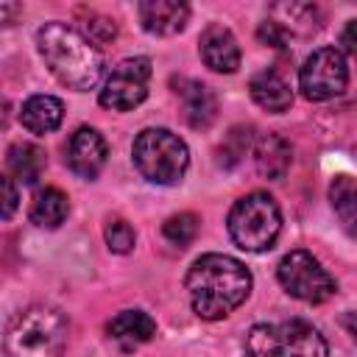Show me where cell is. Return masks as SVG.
<instances>
[{"label": "cell", "mask_w": 357, "mask_h": 357, "mask_svg": "<svg viewBox=\"0 0 357 357\" xmlns=\"http://www.w3.org/2000/svg\"><path fill=\"white\" fill-rule=\"evenodd\" d=\"M187 293L192 312L204 321L231 315L251 296L248 268L229 254H204L187 271Z\"/></svg>", "instance_id": "cell-1"}, {"label": "cell", "mask_w": 357, "mask_h": 357, "mask_svg": "<svg viewBox=\"0 0 357 357\" xmlns=\"http://www.w3.org/2000/svg\"><path fill=\"white\" fill-rule=\"evenodd\" d=\"M36 47H39V56L45 59L47 70L67 89L86 92L103 75V56H100V50L92 42H86L67 22H59V20L45 22L36 31Z\"/></svg>", "instance_id": "cell-2"}, {"label": "cell", "mask_w": 357, "mask_h": 357, "mask_svg": "<svg viewBox=\"0 0 357 357\" xmlns=\"http://www.w3.org/2000/svg\"><path fill=\"white\" fill-rule=\"evenodd\" d=\"M70 340V321L50 304H33L17 312L3 335L6 357H61Z\"/></svg>", "instance_id": "cell-3"}, {"label": "cell", "mask_w": 357, "mask_h": 357, "mask_svg": "<svg viewBox=\"0 0 357 357\" xmlns=\"http://www.w3.org/2000/svg\"><path fill=\"white\" fill-rule=\"evenodd\" d=\"M245 357H329V343L307 321L257 324L245 335Z\"/></svg>", "instance_id": "cell-4"}, {"label": "cell", "mask_w": 357, "mask_h": 357, "mask_svg": "<svg viewBox=\"0 0 357 357\" xmlns=\"http://www.w3.org/2000/svg\"><path fill=\"white\" fill-rule=\"evenodd\" d=\"M131 159L153 184H178L190 167L187 142L167 128H142L131 145Z\"/></svg>", "instance_id": "cell-5"}, {"label": "cell", "mask_w": 357, "mask_h": 357, "mask_svg": "<svg viewBox=\"0 0 357 357\" xmlns=\"http://www.w3.org/2000/svg\"><path fill=\"white\" fill-rule=\"evenodd\" d=\"M226 223L237 248L268 251L282 231V212L268 192H248L234 201Z\"/></svg>", "instance_id": "cell-6"}, {"label": "cell", "mask_w": 357, "mask_h": 357, "mask_svg": "<svg viewBox=\"0 0 357 357\" xmlns=\"http://www.w3.org/2000/svg\"><path fill=\"white\" fill-rule=\"evenodd\" d=\"M276 276H279V284L284 287L287 296L307 301V304H321V301L332 298L337 290L332 273L304 248L284 254L279 268H276Z\"/></svg>", "instance_id": "cell-7"}, {"label": "cell", "mask_w": 357, "mask_h": 357, "mask_svg": "<svg viewBox=\"0 0 357 357\" xmlns=\"http://www.w3.org/2000/svg\"><path fill=\"white\" fill-rule=\"evenodd\" d=\"M349 84V64L337 47L312 50L298 70V89L307 100H329Z\"/></svg>", "instance_id": "cell-8"}, {"label": "cell", "mask_w": 357, "mask_h": 357, "mask_svg": "<svg viewBox=\"0 0 357 357\" xmlns=\"http://www.w3.org/2000/svg\"><path fill=\"white\" fill-rule=\"evenodd\" d=\"M148 81H151V59H145V56L123 59L106 75L98 100L103 109L128 112L148 98Z\"/></svg>", "instance_id": "cell-9"}, {"label": "cell", "mask_w": 357, "mask_h": 357, "mask_svg": "<svg viewBox=\"0 0 357 357\" xmlns=\"http://www.w3.org/2000/svg\"><path fill=\"white\" fill-rule=\"evenodd\" d=\"M109 148L100 131L81 126L67 142V165L78 178H95L106 165Z\"/></svg>", "instance_id": "cell-10"}, {"label": "cell", "mask_w": 357, "mask_h": 357, "mask_svg": "<svg viewBox=\"0 0 357 357\" xmlns=\"http://www.w3.org/2000/svg\"><path fill=\"white\" fill-rule=\"evenodd\" d=\"M173 92L176 98L181 100V112H184V120L192 126V128H206L212 126V120L218 117V98L215 92L195 81V78H173Z\"/></svg>", "instance_id": "cell-11"}, {"label": "cell", "mask_w": 357, "mask_h": 357, "mask_svg": "<svg viewBox=\"0 0 357 357\" xmlns=\"http://www.w3.org/2000/svg\"><path fill=\"white\" fill-rule=\"evenodd\" d=\"M198 53L212 73H234L240 67V45H237L234 33L218 22H212L201 33Z\"/></svg>", "instance_id": "cell-12"}, {"label": "cell", "mask_w": 357, "mask_h": 357, "mask_svg": "<svg viewBox=\"0 0 357 357\" xmlns=\"http://www.w3.org/2000/svg\"><path fill=\"white\" fill-rule=\"evenodd\" d=\"M137 14L148 33L173 36L178 31H184V25L190 20V6L178 3V0H145L137 6Z\"/></svg>", "instance_id": "cell-13"}, {"label": "cell", "mask_w": 357, "mask_h": 357, "mask_svg": "<svg viewBox=\"0 0 357 357\" xmlns=\"http://www.w3.org/2000/svg\"><path fill=\"white\" fill-rule=\"evenodd\" d=\"M106 332L120 349L131 351L156 335V321L142 310H123L106 324Z\"/></svg>", "instance_id": "cell-14"}, {"label": "cell", "mask_w": 357, "mask_h": 357, "mask_svg": "<svg viewBox=\"0 0 357 357\" xmlns=\"http://www.w3.org/2000/svg\"><path fill=\"white\" fill-rule=\"evenodd\" d=\"M254 165L257 173L268 181L284 178V173L293 165V148L282 134H262L254 145Z\"/></svg>", "instance_id": "cell-15"}, {"label": "cell", "mask_w": 357, "mask_h": 357, "mask_svg": "<svg viewBox=\"0 0 357 357\" xmlns=\"http://www.w3.org/2000/svg\"><path fill=\"white\" fill-rule=\"evenodd\" d=\"M251 89V98L259 109L265 112H273V114H282L290 109L293 103V92H290V84L276 73V70H262L251 78L248 84Z\"/></svg>", "instance_id": "cell-16"}, {"label": "cell", "mask_w": 357, "mask_h": 357, "mask_svg": "<svg viewBox=\"0 0 357 357\" xmlns=\"http://www.w3.org/2000/svg\"><path fill=\"white\" fill-rule=\"evenodd\" d=\"M61 120H64V103L53 95H31L20 112V123L31 134H50L61 126Z\"/></svg>", "instance_id": "cell-17"}, {"label": "cell", "mask_w": 357, "mask_h": 357, "mask_svg": "<svg viewBox=\"0 0 357 357\" xmlns=\"http://www.w3.org/2000/svg\"><path fill=\"white\" fill-rule=\"evenodd\" d=\"M271 22H276L284 33H312L321 25V11L312 3H276L271 8Z\"/></svg>", "instance_id": "cell-18"}, {"label": "cell", "mask_w": 357, "mask_h": 357, "mask_svg": "<svg viewBox=\"0 0 357 357\" xmlns=\"http://www.w3.org/2000/svg\"><path fill=\"white\" fill-rule=\"evenodd\" d=\"M70 215V198L59 187H45L33 195L31 204V223L39 229H59Z\"/></svg>", "instance_id": "cell-19"}, {"label": "cell", "mask_w": 357, "mask_h": 357, "mask_svg": "<svg viewBox=\"0 0 357 357\" xmlns=\"http://www.w3.org/2000/svg\"><path fill=\"white\" fill-rule=\"evenodd\" d=\"M6 162H8V170L14 173V178L22 184H36V178L45 173V165H47L45 151L33 142H14L8 148Z\"/></svg>", "instance_id": "cell-20"}, {"label": "cell", "mask_w": 357, "mask_h": 357, "mask_svg": "<svg viewBox=\"0 0 357 357\" xmlns=\"http://www.w3.org/2000/svg\"><path fill=\"white\" fill-rule=\"evenodd\" d=\"M254 145V128L251 126H234L229 128V134H223L220 145L215 148V162L223 170H231L243 162V156L251 151Z\"/></svg>", "instance_id": "cell-21"}, {"label": "cell", "mask_w": 357, "mask_h": 357, "mask_svg": "<svg viewBox=\"0 0 357 357\" xmlns=\"http://www.w3.org/2000/svg\"><path fill=\"white\" fill-rule=\"evenodd\" d=\"M329 201L335 215L340 218V223L346 226V231H354V209H357V190H354V178L351 176H335L329 184Z\"/></svg>", "instance_id": "cell-22"}, {"label": "cell", "mask_w": 357, "mask_h": 357, "mask_svg": "<svg viewBox=\"0 0 357 357\" xmlns=\"http://www.w3.org/2000/svg\"><path fill=\"white\" fill-rule=\"evenodd\" d=\"M198 226H201L198 215H192V212H178V215H173V218H167V220L162 223V237H165L170 245L184 248V245H190V243L195 240Z\"/></svg>", "instance_id": "cell-23"}, {"label": "cell", "mask_w": 357, "mask_h": 357, "mask_svg": "<svg viewBox=\"0 0 357 357\" xmlns=\"http://www.w3.org/2000/svg\"><path fill=\"white\" fill-rule=\"evenodd\" d=\"M78 20H81V31L78 33L86 42H92L95 47L98 45H106V42H112L117 36V22L112 17H103L98 11H81Z\"/></svg>", "instance_id": "cell-24"}, {"label": "cell", "mask_w": 357, "mask_h": 357, "mask_svg": "<svg viewBox=\"0 0 357 357\" xmlns=\"http://www.w3.org/2000/svg\"><path fill=\"white\" fill-rule=\"evenodd\" d=\"M103 237H106L109 251H114V254H128L134 248V243H137V234H134L131 223H126L123 218L109 220L106 229H103Z\"/></svg>", "instance_id": "cell-25"}, {"label": "cell", "mask_w": 357, "mask_h": 357, "mask_svg": "<svg viewBox=\"0 0 357 357\" xmlns=\"http://www.w3.org/2000/svg\"><path fill=\"white\" fill-rule=\"evenodd\" d=\"M20 206V192H17V181L6 173H0V220H8Z\"/></svg>", "instance_id": "cell-26"}, {"label": "cell", "mask_w": 357, "mask_h": 357, "mask_svg": "<svg viewBox=\"0 0 357 357\" xmlns=\"http://www.w3.org/2000/svg\"><path fill=\"white\" fill-rule=\"evenodd\" d=\"M257 36H259V42H265V45H271V47H276V50H284V47H287V33H284L276 22H271V20H265V22L259 25Z\"/></svg>", "instance_id": "cell-27"}, {"label": "cell", "mask_w": 357, "mask_h": 357, "mask_svg": "<svg viewBox=\"0 0 357 357\" xmlns=\"http://www.w3.org/2000/svg\"><path fill=\"white\" fill-rule=\"evenodd\" d=\"M20 14V3H8V0H0V28L11 25V20Z\"/></svg>", "instance_id": "cell-28"}, {"label": "cell", "mask_w": 357, "mask_h": 357, "mask_svg": "<svg viewBox=\"0 0 357 357\" xmlns=\"http://www.w3.org/2000/svg\"><path fill=\"white\" fill-rule=\"evenodd\" d=\"M351 31H354V20H349V25H346V31H343V47H346V53H354V39H351Z\"/></svg>", "instance_id": "cell-29"}]
</instances>
